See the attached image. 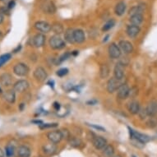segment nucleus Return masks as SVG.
<instances>
[{
    "label": "nucleus",
    "instance_id": "obj_49",
    "mask_svg": "<svg viewBox=\"0 0 157 157\" xmlns=\"http://www.w3.org/2000/svg\"><path fill=\"white\" fill-rule=\"evenodd\" d=\"M0 1H3V0H0Z\"/></svg>",
    "mask_w": 157,
    "mask_h": 157
},
{
    "label": "nucleus",
    "instance_id": "obj_25",
    "mask_svg": "<svg viewBox=\"0 0 157 157\" xmlns=\"http://www.w3.org/2000/svg\"><path fill=\"white\" fill-rule=\"evenodd\" d=\"M43 11L45 13H49V14H52V13H55L56 11V8L54 6V3L52 2H47L43 6Z\"/></svg>",
    "mask_w": 157,
    "mask_h": 157
},
{
    "label": "nucleus",
    "instance_id": "obj_10",
    "mask_svg": "<svg viewBox=\"0 0 157 157\" xmlns=\"http://www.w3.org/2000/svg\"><path fill=\"white\" fill-rule=\"evenodd\" d=\"M120 86V82L115 77H111L107 82V90L109 93H113L119 89Z\"/></svg>",
    "mask_w": 157,
    "mask_h": 157
},
{
    "label": "nucleus",
    "instance_id": "obj_43",
    "mask_svg": "<svg viewBox=\"0 0 157 157\" xmlns=\"http://www.w3.org/2000/svg\"><path fill=\"white\" fill-rule=\"evenodd\" d=\"M0 157H4V153H3V151L1 148H0Z\"/></svg>",
    "mask_w": 157,
    "mask_h": 157
},
{
    "label": "nucleus",
    "instance_id": "obj_18",
    "mask_svg": "<svg viewBox=\"0 0 157 157\" xmlns=\"http://www.w3.org/2000/svg\"><path fill=\"white\" fill-rule=\"evenodd\" d=\"M146 9V4L145 3H140L138 5L134 6L129 11V15L132 16L135 14H142Z\"/></svg>",
    "mask_w": 157,
    "mask_h": 157
},
{
    "label": "nucleus",
    "instance_id": "obj_1",
    "mask_svg": "<svg viewBox=\"0 0 157 157\" xmlns=\"http://www.w3.org/2000/svg\"><path fill=\"white\" fill-rule=\"evenodd\" d=\"M129 133H130V138L133 141H136V142H139L142 144H145L146 142H149L150 137L146 134L141 133L138 132L134 131L133 129H132L131 128H128Z\"/></svg>",
    "mask_w": 157,
    "mask_h": 157
},
{
    "label": "nucleus",
    "instance_id": "obj_27",
    "mask_svg": "<svg viewBox=\"0 0 157 157\" xmlns=\"http://www.w3.org/2000/svg\"><path fill=\"white\" fill-rule=\"evenodd\" d=\"M73 32H74V30H72V29L69 28L67 29V31H65L64 34V38L65 40L70 44H72V43H74V35H73Z\"/></svg>",
    "mask_w": 157,
    "mask_h": 157
},
{
    "label": "nucleus",
    "instance_id": "obj_34",
    "mask_svg": "<svg viewBox=\"0 0 157 157\" xmlns=\"http://www.w3.org/2000/svg\"><path fill=\"white\" fill-rule=\"evenodd\" d=\"M68 73V69L67 68H61V69L58 70L56 72L57 76L59 77H64Z\"/></svg>",
    "mask_w": 157,
    "mask_h": 157
},
{
    "label": "nucleus",
    "instance_id": "obj_16",
    "mask_svg": "<svg viewBox=\"0 0 157 157\" xmlns=\"http://www.w3.org/2000/svg\"><path fill=\"white\" fill-rule=\"evenodd\" d=\"M13 83V77L9 73H3L0 76V84L3 86H9Z\"/></svg>",
    "mask_w": 157,
    "mask_h": 157
},
{
    "label": "nucleus",
    "instance_id": "obj_17",
    "mask_svg": "<svg viewBox=\"0 0 157 157\" xmlns=\"http://www.w3.org/2000/svg\"><path fill=\"white\" fill-rule=\"evenodd\" d=\"M73 35H74V41L76 43L81 44L85 41V33L82 30H81V29L74 30Z\"/></svg>",
    "mask_w": 157,
    "mask_h": 157
},
{
    "label": "nucleus",
    "instance_id": "obj_7",
    "mask_svg": "<svg viewBox=\"0 0 157 157\" xmlns=\"http://www.w3.org/2000/svg\"><path fill=\"white\" fill-rule=\"evenodd\" d=\"M108 51L109 54V57L112 58V59H119V57L121 56L120 48L115 43H112V44H109Z\"/></svg>",
    "mask_w": 157,
    "mask_h": 157
},
{
    "label": "nucleus",
    "instance_id": "obj_26",
    "mask_svg": "<svg viewBox=\"0 0 157 157\" xmlns=\"http://www.w3.org/2000/svg\"><path fill=\"white\" fill-rule=\"evenodd\" d=\"M57 150V147L55 144L54 143H50V144L44 145L43 147V151L45 154L47 155H53L55 153Z\"/></svg>",
    "mask_w": 157,
    "mask_h": 157
},
{
    "label": "nucleus",
    "instance_id": "obj_47",
    "mask_svg": "<svg viewBox=\"0 0 157 157\" xmlns=\"http://www.w3.org/2000/svg\"><path fill=\"white\" fill-rule=\"evenodd\" d=\"M114 157H121L120 155H117V156H114Z\"/></svg>",
    "mask_w": 157,
    "mask_h": 157
},
{
    "label": "nucleus",
    "instance_id": "obj_33",
    "mask_svg": "<svg viewBox=\"0 0 157 157\" xmlns=\"http://www.w3.org/2000/svg\"><path fill=\"white\" fill-rule=\"evenodd\" d=\"M6 155L7 157H12L14 155L15 152V147L12 146V145H8L6 147Z\"/></svg>",
    "mask_w": 157,
    "mask_h": 157
},
{
    "label": "nucleus",
    "instance_id": "obj_31",
    "mask_svg": "<svg viewBox=\"0 0 157 157\" xmlns=\"http://www.w3.org/2000/svg\"><path fill=\"white\" fill-rule=\"evenodd\" d=\"M11 57H12V55L10 54H4L3 55H1L0 56V67H3V65L10 59Z\"/></svg>",
    "mask_w": 157,
    "mask_h": 157
},
{
    "label": "nucleus",
    "instance_id": "obj_8",
    "mask_svg": "<svg viewBox=\"0 0 157 157\" xmlns=\"http://www.w3.org/2000/svg\"><path fill=\"white\" fill-rule=\"evenodd\" d=\"M29 88V82L26 80H19L13 85V90L17 92H24Z\"/></svg>",
    "mask_w": 157,
    "mask_h": 157
},
{
    "label": "nucleus",
    "instance_id": "obj_5",
    "mask_svg": "<svg viewBox=\"0 0 157 157\" xmlns=\"http://www.w3.org/2000/svg\"><path fill=\"white\" fill-rule=\"evenodd\" d=\"M35 28L41 33H48L52 30V26L47 21H39L35 23Z\"/></svg>",
    "mask_w": 157,
    "mask_h": 157
},
{
    "label": "nucleus",
    "instance_id": "obj_2",
    "mask_svg": "<svg viewBox=\"0 0 157 157\" xmlns=\"http://www.w3.org/2000/svg\"><path fill=\"white\" fill-rule=\"evenodd\" d=\"M49 45L54 49H62L64 48L66 44L59 35H55L51 36V38L49 39Z\"/></svg>",
    "mask_w": 157,
    "mask_h": 157
},
{
    "label": "nucleus",
    "instance_id": "obj_19",
    "mask_svg": "<svg viewBox=\"0 0 157 157\" xmlns=\"http://www.w3.org/2000/svg\"><path fill=\"white\" fill-rule=\"evenodd\" d=\"M147 116H155L157 113V103L155 101H151L148 104L146 108Z\"/></svg>",
    "mask_w": 157,
    "mask_h": 157
},
{
    "label": "nucleus",
    "instance_id": "obj_42",
    "mask_svg": "<svg viewBox=\"0 0 157 157\" xmlns=\"http://www.w3.org/2000/svg\"><path fill=\"white\" fill-rule=\"evenodd\" d=\"M54 107L55 108V109H56V110H59V109H60L59 104L57 103V102H55V103H54Z\"/></svg>",
    "mask_w": 157,
    "mask_h": 157
},
{
    "label": "nucleus",
    "instance_id": "obj_13",
    "mask_svg": "<svg viewBox=\"0 0 157 157\" xmlns=\"http://www.w3.org/2000/svg\"><path fill=\"white\" fill-rule=\"evenodd\" d=\"M119 47L120 49H122V51L127 54H131L133 51V45L131 42L128 40H120L119 43Z\"/></svg>",
    "mask_w": 157,
    "mask_h": 157
},
{
    "label": "nucleus",
    "instance_id": "obj_28",
    "mask_svg": "<svg viewBox=\"0 0 157 157\" xmlns=\"http://www.w3.org/2000/svg\"><path fill=\"white\" fill-rule=\"evenodd\" d=\"M100 74H101V78H106L108 77L109 75V67H108L107 64H102L101 66V69H100Z\"/></svg>",
    "mask_w": 157,
    "mask_h": 157
},
{
    "label": "nucleus",
    "instance_id": "obj_30",
    "mask_svg": "<svg viewBox=\"0 0 157 157\" xmlns=\"http://www.w3.org/2000/svg\"><path fill=\"white\" fill-rule=\"evenodd\" d=\"M114 25H115V21H114L113 19H110V20H109L108 21H106L105 23V25H104L103 27H102V31H109L111 28H113Z\"/></svg>",
    "mask_w": 157,
    "mask_h": 157
},
{
    "label": "nucleus",
    "instance_id": "obj_35",
    "mask_svg": "<svg viewBox=\"0 0 157 157\" xmlns=\"http://www.w3.org/2000/svg\"><path fill=\"white\" fill-rule=\"evenodd\" d=\"M82 143L79 139H77V138H71L70 139V145L72 146V147H79Z\"/></svg>",
    "mask_w": 157,
    "mask_h": 157
},
{
    "label": "nucleus",
    "instance_id": "obj_38",
    "mask_svg": "<svg viewBox=\"0 0 157 157\" xmlns=\"http://www.w3.org/2000/svg\"><path fill=\"white\" fill-rule=\"evenodd\" d=\"M70 55H71V54H70V53H66V54H63L62 56L60 57L59 59V63L63 62L64 60H66L67 59H68Z\"/></svg>",
    "mask_w": 157,
    "mask_h": 157
},
{
    "label": "nucleus",
    "instance_id": "obj_40",
    "mask_svg": "<svg viewBox=\"0 0 157 157\" xmlns=\"http://www.w3.org/2000/svg\"><path fill=\"white\" fill-rule=\"evenodd\" d=\"M15 6H16V3L14 0H12V1L8 2V6H7V7H8L9 9H13V8H15Z\"/></svg>",
    "mask_w": 157,
    "mask_h": 157
},
{
    "label": "nucleus",
    "instance_id": "obj_9",
    "mask_svg": "<svg viewBox=\"0 0 157 157\" xmlns=\"http://www.w3.org/2000/svg\"><path fill=\"white\" fill-rule=\"evenodd\" d=\"M45 36L43 33H38L36 34V36H34L32 39V43L33 45L36 48H40V47L44 46V43H45Z\"/></svg>",
    "mask_w": 157,
    "mask_h": 157
},
{
    "label": "nucleus",
    "instance_id": "obj_3",
    "mask_svg": "<svg viewBox=\"0 0 157 157\" xmlns=\"http://www.w3.org/2000/svg\"><path fill=\"white\" fill-rule=\"evenodd\" d=\"M29 72H30V69H29L28 66L23 63H17L13 67V72L19 77H25L28 74Z\"/></svg>",
    "mask_w": 157,
    "mask_h": 157
},
{
    "label": "nucleus",
    "instance_id": "obj_11",
    "mask_svg": "<svg viewBox=\"0 0 157 157\" xmlns=\"http://www.w3.org/2000/svg\"><path fill=\"white\" fill-rule=\"evenodd\" d=\"M129 93H130V89H129L128 86L127 84H123V85H120V86L118 89L117 96L120 100H124V99H127L128 97Z\"/></svg>",
    "mask_w": 157,
    "mask_h": 157
},
{
    "label": "nucleus",
    "instance_id": "obj_48",
    "mask_svg": "<svg viewBox=\"0 0 157 157\" xmlns=\"http://www.w3.org/2000/svg\"><path fill=\"white\" fill-rule=\"evenodd\" d=\"M9 1H12V0H8V2H9Z\"/></svg>",
    "mask_w": 157,
    "mask_h": 157
},
{
    "label": "nucleus",
    "instance_id": "obj_14",
    "mask_svg": "<svg viewBox=\"0 0 157 157\" xmlns=\"http://www.w3.org/2000/svg\"><path fill=\"white\" fill-rule=\"evenodd\" d=\"M141 31V28L139 26H136V25H129L127 27L126 32L127 35L130 37V38H135L136 36H138Z\"/></svg>",
    "mask_w": 157,
    "mask_h": 157
},
{
    "label": "nucleus",
    "instance_id": "obj_39",
    "mask_svg": "<svg viewBox=\"0 0 157 157\" xmlns=\"http://www.w3.org/2000/svg\"><path fill=\"white\" fill-rule=\"evenodd\" d=\"M89 126L93 128L96 129L98 131H101V132H105V128H104L103 127L101 126H98V125H95V124H88Z\"/></svg>",
    "mask_w": 157,
    "mask_h": 157
},
{
    "label": "nucleus",
    "instance_id": "obj_12",
    "mask_svg": "<svg viewBox=\"0 0 157 157\" xmlns=\"http://www.w3.org/2000/svg\"><path fill=\"white\" fill-rule=\"evenodd\" d=\"M113 75L117 80L120 81L124 78V66L121 63H116L114 69H113Z\"/></svg>",
    "mask_w": 157,
    "mask_h": 157
},
{
    "label": "nucleus",
    "instance_id": "obj_45",
    "mask_svg": "<svg viewBox=\"0 0 157 157\" xmlns=\"http://www.w3.org/2000/svg\"><path fill=\"white\" fill-rule=\"evenodd\" d=\"M3 18H4L3 17V16L2 15V14H0V24L3 21Z\"/></svg>",
    "mask_w": 157,
    "mask_h": 157
},
{
    "label": "nucleus",
    "instance_id": "obj_37",
    "mask_svg": "<svg viewBox=\"0 0 157 157\" xmlns=\"http://www.w3.org/2000/svg\"><path fill=\"white\" fill-rule=\"evenodd\" d=\"M58 126V124H42L40 125V128L41 129L44 128H55Z\"/></svg>",
    "mask_w": 157,
    "mask_h": 157
},
{
    "label": "nucleus",
    "instance_id": "obj_41",
    "mask_svg": "<svg viewBox=\"0 0 157 157\" xmlns=\"http://www.w3.org/2000/svg\"><path fill=\"white\" fill-rule=\"evenodd\" d=\"M140 114V117L142 118V119H145V117L146 116H147V111H146V109H140L139 113H138Z\"/></svg>",
    "mask_w": 157,
    "mask_h": 157
},
{
    "label": "nucleus",
    "instance_id": "obj_50",
    "mask_svg": "<svg viewBox=\"0 0 157 157\" xmlns=\"http://www.w3.org/2000/svg\"><path fill=\"white\" fill-rule=\"evenodd\" d=\"M132 157H136V156H132Z\"/></svg>",
    "mask_w": 157,
    "mask_h": 157
},
{
    "label": "nucleus",
    "instance_id": "obj_4",
    "mask_svg": "<svg viewBox=\"0 0 157 157\" xmlns=\"http://www.w3.org/2000/svg\"><path fill=\"white\" fill-rule=\"evenodd\" d=\"M47 137H48V140H49V142H51V143H54V144L59 143L63 138V133L61 131L49 132V133L47 134Z\"/></svg>",
    "mask_w": 157,
    "mask_h": 157
},
{
    "label": "nucleus",
    "instance_id": "obj_24",
    "mask_svg": "<svg viewBox=\"0 0 157 157\" xmlns=\"http://www.w3.org/2000/svg\"><path fill=\"white\" fill-rule=\"evenodd\" d=\"M129 21L132 25L139 26L140 24H142V21H143V16H142V14H135V15L131 16Z\"/></svg>",
    "mask_w": 157,
    "mask_h": 157
},
{
    "label": "nucleus",
    "instance_id": "obj_6",
    "mask_svg": "<svg viewBox=\"0 0 157 157\" xmlns=\"http://www.w3.org/2000/svg\"><path fill=\"white\" fill-rule=\"evenodd\" d=\"M34 77L36 79V81L42 82H44L46 80L48 74H47L44 68H43L42 67H38L34 71Z\"/></svg>",
    "mask_w": 157,
    "mask_h": 157
},
{
    "label": "nucleus",
    "instance_id": "obj_46",
    "mask_svg": "<svg viewBox=\"0 0 157 157\" xmlns=\"http://www.w3.org/2000/svg\"><path fill=\"white\" fill-rule=\"evenodd\" d=\"M2 36H3V35H2V32H1V31H0V38H1V37H2Z\"/></svg>",
    "mask_w": 157,
    "mask_h": 157
},
{
    "label": "nucleus",
    "instance_id": "obj_44",
    "mask_svg": "<svg viewBox=\"0 0 157 157\" xmlns=\"http://www.w3.org/2000/svg\"><path fill=\"white\" fill-rule=\"evenodd\" d=\"M20 49H21V45H18L17 48V49H16L13 52H14V53H17L18 50H20Z\"/></svg>",
    "mask_w": 157,
    "mask_h": 157
},
{
    "label": "nucleus",
    "instance_id": "obj_32",
    "mask_svg": "<svg viewBox=\"0 0 157 157\" xmlns=\"http://www.w3.org/2000/svg\"><path fill=\"white\" fill-rule=\"evenodd\" d=\"M52 30L54 31V33L59 34H59H61L63 31V26L61 24L55 23L52 26Z\"/></svg>",
    "mask_w": 157,
    "mask_h": 157
},
{
    "label": "nucleus",
    "instance_id": "obj_22",
    "mask_svg": "<svg viewBox=\"0 0 157 157\" xmlns=\"http://www.w3.org/2000/svg\"><path fill=\"white\" fill-rule=\"evenodd\" d=\"M128 111L132 114H136V113H139L140 111V105L139 103L136 101H131L128 105Z\"/></svg>",
    "mask_w": 157,
    "mask_h": 157
},
{
    "label": "nucleus",
    "instance_id": "obj_36",
    "mask_svg": "<svg viewBox=\"0 0 157 157\" xmlns=\"http://www.w3.org/2000/svg\"><path fill=\"white\" fill-rule=\"evenodd\" d=\"M0 14L3 16L10 15V9L8 7H1L0 8Z\"/></svg>",
    "mask_w": 157,
    "mask_h": 157
},
{
    "label": "nucleus",
    "instance_id": "obj_29",
    "mask_svg": "<svg viewBox=\"0 0 157 157\" xmlns=\"http://www.w3.org/2000/svg\"><path fill=\"white\" fill-rule=\"evenodd\" d=\"M104 155L105 157H113V154H114V149L113 147L110 145H108L106 146L105 148H104Z\"/></svg>",
    "mask_w": 157,
    "mask_h": 157
},
{
    "label": "nucleus",
    "instance_id": "obj_15",
    "mask_svg": "<svg viewBox=\"0 0 157 157\" xmlns=\"http://www.w3.org/2000/svg\"><path fill=\"white\" fill-rule=\"evenodd\" d=\"M93 146L95 149L102 150L107 146V141L102 136H95L93 139Z\"/></svg>",
    "mask_w": 157,
    "mask_h": 157
},
{
    "label": "nucleus",
    "instance_id": "obj_21",
    "mask_svg": "<svg viewBox=\"0 0 157 157\" xmlns=\"http://www.w3.org/2000/svg\"><path fill=\"white\" fill-rule=\"evenodd\" d=\"M17 154L19 157H30L31 149L27 146H20L17 150Z\"/></svg>",
    "mask_w": 157,
    "mask_h": 157
},
{
    "label": "nucleus",
    "instance_id": "obj_20",
    "mask_svg": "<svg viewBox=\"0 0 157 157\" xmlns=\"http://www.w3.org/2000/svg\"><path fill=\"white\" fill-rule=\"evenodd\" d=\"M3 97L5 99L6 101H8V103L13 104L16 101V91L14 90H7Z\"/></svg>",
    "mask_w": 157,
    "mask_h": 157
},
{
    "label": "nucleus",
    "instance_id": "obj_23",
    "mask_svg": "<svg viewBox=\"0 0 157 157\" xmlns=\"http://www.w3.org/2000/svg\"><path fill=\"white\" fill-rule=\"evenodd\" d=\"M126 8L127 6L124 2H119V3H117L115 6V9H114L115 14L117 16L124 15V13H125V11H126Z\"/></svg>",
    "mask_w": 157,
    "mask_h": 157
}]
</instances>
